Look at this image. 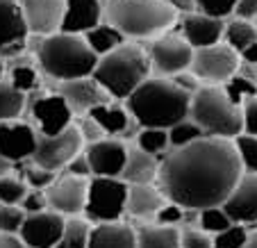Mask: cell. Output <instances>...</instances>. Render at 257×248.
I'll use <instances>...</instances> for the list:
<instances>
[{"instance_id": "f35d334b", "label": "cell", "mask_w": 257, "mask_h": 248, "mask_svg": "<svg viewBox=\"0 0 257 248\" xmlns=\"http://www.w3.org/2000/svg\"><path fill=\"white\" fill-rule=\"evenodd\" d=\"M23 180L28 182L30 189H48V187L57 180V171L46 169V166L32 162L30 166L23 169Z\"/></svg>"}, {"instance_id": "f6af8a7d", "label": "cell", "mask_w": 257, "mask_h": 248, "mask_svg": "<svg viewBox=\"0 0 257 248\" xmlns=\"http://www.w3.org/2000/svg\"><path fill=\"white\" fill-rule=\"evenodd\" d=\"M243 132L257 135V98H250L243 105Z\"/></svg>"}, {"instance_id": "30bf717a", "label": "cell", "mask_w": 257, "mask_h": 248, "mask_svg": "<svg viewBox=\"0 0 257 248\" xmlns=\"http://www.w3.org/2000/svg\"><path fill=\"white\" fill-rule=\"evenodd\" d=\"M194 50L196 48L182 34H173V32L160 34V37H155L151 50H148L153 71L157 75H164V78H173V75L182 73V71H189Z\"/></svg>"}, {"instance_id": "f546056e", "label": "cell", "mask_w": 257, "mask_h": 248, "mask_svg": "<svg viewBox=\"0 0 257 248\" xmlns=\"http://www.w3.org/2000/svg\"><path fill=\"white\" fill-rule=\"evenodd\" d=\"M89 237H91V225L89 219L82 216H66L62 239L55 248H89Z\"/></svg>"}, {"instance_id": "484cf974", "label": "cell", "mask_w": 257, "mask_h": 248, "mask_svg": "<svg viewBox=\"0 0 257 248\" xmlns=\"http://www.w3.org/2000/svg\"><path fill=\"white\" fill-rule=\"evenodd\" d=\"M39 66V64H37ZM34 62L30 57H25L23 53L12 57V64L7 68V82L12 87H16L19 91L30 93L34 89H39V71H37Z\"/></svg>"}, {"instance_id": "ac0fdd59", "label": "cell", "mask_w": 257, "mask_h": 248, "mask_svg": "<svg viewBox=\"0 0 257 248\" xmlns=\"http://www.w3.org/2000/svg\"><path fill=\"white\" fill-rule=\"evenodd\" d=\"M127 151L130 148L118 139H98L84 148L91 164V173L107 175V178H121L127 162Z\"/></svg>"}, {"instance_id": "83f0119b", "label": "cell", "mask_w": 257, "mask_h": 248, "mask_svg": "<svg viewBox=\"0 0 257 248\" xmlns=\"http://www.w3.org/2000/svg\"><path fill=\"white\" fill-rule=\"evenodd\" d=\"M89 116L107 132V135H121L127 130L130 126V112H125L118 105H109V102H102L98 107H93L89 112Z\"/></svg>"}, {"instance_id": "4dcf8cb0", "label": "cell", "mask_w": 257, "mask_h": 248, "mask_svg": "<svg viewBox=\"0 0 257 248\" xmlns=\"http://www.w3.org/2000/svg\"><path fill=\"white\" fill-rule=\"evenodd\" d=\"M25 109V93L12 87L10 82L0 84V121H12L19 118Z\"/></svg>"}, {"instance_id": "44dd1931", "label": "cell", "mask_w": 257, "mask_h": 248, "mask_svg": "<svg viewBox=\"0 0 257 248\" xmlns=\"http://www.w3.org/2000/svg\"><path fill=\"white\" fill-rule=\"evenodd\" d=\"M105 21V0H66L59 32L87 34Z\"/></svg>"}, {"instance_id": "4316f807", "label": "cell", "mask_w": 257, "mask_h": 248, "mask_svg": "<svg viewBox=\"0 0 257 248\" xmlns=\"http://www.w3.org/2000/svg\"><path fill=\"white\" fill-rule=\"evenodd\" d=\"M84 39H87L89 46L96 50L98 57H102V55L112 53V50H116L118 46L125 44L127 37L116 28V25H112V23H107V21H102L100 25H96L93 30H89V32L84 34Z\"/></svg>"}, {"instance_id": "74e56055", "label": "cell", "mask_w": 257, "mask_h": 248, "mask_svg": "<svg viewBox=\"0 0 257 248\" xmlns=\"http://www.w3.org/2000/svg\"><path fill=\"white\" fill-rule=\"evenodd\" d=\"M214 237V248H243L250 237L243 223H232L230 228L221 230V232L212 234Z\"/></svg>"}, {"instance_id": "8992f818", "label": "cell", "mask_w": 257, "mask_h": 248, "mask_svg": "<svg viewBox=\"0 0 257 248\" xmlns=\"http://www.w3.org/2000/svg\"><path fill=\"white\" fill-rule=\"evenodd\" d=\"M189 116L207 137L234 139L243 132V107L228 96L223 84H200L191 93Z\"/></svg>"}, {"instance_id": "11a10c76", "label": "cell", "mask_w": 257, "mask_h": 248, "mask_svg": "<svg viewBox=\"0 0 257 248\" xmlns=\"http://www.w3.org/2000/svg\"><path fill=\"white\" fill-rule=\"evenodd\" d=\"M5 82V62H3V57H0V84Z\"/></svg>"}, {"instance_id": "5b68a950", "label": "cell", "mask_w": 257, "mask_h": 248, "mask_svg": "<svg viewBox=\"0 0 257 248\" xmlns=\"http://www.w3.org/2000/svg\"><path fill=\"white\" fill-rule=\"evenodd\" d=\"M151 55L137 44H123L116 50L102 55L93 71V78L109 91L112 98L125 100L144 80L151 78Z\"/></svg>"}, {"instance_id": "1f68e13d", "label": "cell", "mask_w": 257, "mask_h": 248, "mask_svg": "<svg viewBox=\"0 0 257 248\" xmlns=\"http://www.w3.org/2000/svg\"><path fill=\"white\" fill-rule=\"evenodd\" d=\"M207 137L203 132V128L194 121L191 116L182 118L180 123H175L173 128H169V139H171V148H182V146H189L194 141L203 139Z\"/></svg>"}, {"instance_id": "b9f144b4", "label": "cell", "mask_w": 257, "mask_h": 248, "mask_svg": "<svg viewBox=\"0 0 257 248\" xmlns=\"http://www.w3.org/2000/svg\"><path fill=\"white\" fill-rule=\"evenodd\" d=\"M182 248H214V237L203 228L182 230Z\"/></svg>"}, {"instance_id": "c3c4849f", "label": "cell", "mask_w": 257, "mask_h": 248, "mask_svg": "<svg viewBox=\"0 0 257 248\" xmlns=\"http://www.w3.org/2000/svg\"><path fill=\"white\" fill-rule=\"evenodd\" d=\"M232 16L246 21H257V0H237Z\"/></svg>"}, {"instance_id": "9a60e30c", "label": "cell", "mask_w": 257, "mask_h": 248, "mask_svg": "<svg viewBox=\"0 0 257 248\" xmlns=\"http://www.w3.org/2000/svg\"><path fill=\"white\" fill-rule=\"evenodd\" d=\"M30 112H32V118L39 126L41 135H57V132L66 130L73 123V116H75V112L71 109V105L59 91L34 98Z\"/></svg>"}, {"instance_id": "7402d4cb", "label": "cell", "mask_w": 257, "mask_h": 248, "mask_svg": "<svg viewBox=\"0 0 257 248\" xmlns=\"http://www.w3.org/2000/svg\"><path fill=\"white\" fill-rule=\"evenodd\" d=\"M166 196L160 187L151 185H130L127 187L125 212L135 219H155V214L166 205Z\"/></svg>"}, {"instance_id": "5bb4252c", "label": "cell", "mask_w": 257, "mask_h": 248, "mask_svg": "<svg viewBox=\"0 0 257 248\" xmlns=\"http://www.w3.org/2000/svg\"><path fill=\"white\" fill-rule=\"evenodd\" d=\"M37 141H39V135L30 123H23L19 118L0 121V155H5L14 164L32 160Z\"/></svg>"}, {"instance_id": "6f0895ef", "label": "cell", "mask_w": 257, "mask_h": 248, "mask_svg": "<svg viewBox=\"0 0 257 248\" xmlns=\"http://www.w3.org/2000/svg\"><path fill=\"white\" fill-rule=\"evenodd\" d=\"M19 3H21V0H19Z\"/></svg>"}, {"instance_id": "ee69618b", "label": "cell", "mask_w": 257, "mask_h": 248, "mask_svg": "<svg viewBox=\"0 0 257 248\" xmlns=\"http://www.w3.org/2000/svg\"><path fill=\"white\" fill-rule=\"evenodd\" d=\"M182 216H185V207L173 203V200H166V205L155 214V221L162 225H180Z\"/></svg>"}, {"instance_id": "bcb514c9", "label": "cell", "mask_w": 257, "mask_h": 248, "mask_svg": "<svg viewBox=\"0 0 257 248\" xmlns=\"http://www.w3.org/2000/svg\"><path fill=\"white\" fill-rule=\"evenodd\" d=\"M66 171H68V173H73V175H82V178H91V175H93L87 153H80V155L73 157L71 164L66 166Z\"/></svg>"}, {"instance_id": "60d3db41", "label": "cell", "mask_w": 257, "mask_h": 248, "mask_svg": "<svg viewBox=\"0 0 257 248\" xmlns=\"http://www.w3.org/2000/svg\"><path fill=\"white\" fill-rule=\"evenodd\" d=\"M234 5H237V0H196L198 12L216 16V19H228V16H232Z\"/></svg>"}, {"instance_id": "2e32d148", "label": "cell", "mask_w": 257, "mask_h": 248, "mask_svg": "<svg viewBox=\"0 0 257 248\" xmlns=\"http://www.w3.org/2000/svg\"><path fill=\"white\" fill-rule=\"evenodd\" d=\"M57 91L66 98L71 109L75 114H80V116H87L93 107L102 105V102H109V98H112L109 91L93 75L75 78V80H62Z\"/></svg>"}, {"instance_id": "d6986e66", "label": "cell", "mask_w": 257, "mask_h": 248, "mask_svg": "<svg viewBox=\"0 0 257 248\" xmlns=\"http://www.w3.org/2000/svg\"><path fill=\"white\" fill-rule=\"evenodd\" d=\"M223 209L234 223H257V173L243 171L234 189L225 198Z\"/></svg>"}, {"instance_id": "f1b7e54d", "label": "cell", "mask_w": 257, "mask_h": 248, "mask_svg": "<svg viewBox=\"0 0 257 248\" xmlns=\"http://www.w3.org/2000/svg\"><path fill=\"white\" fill-rule=\"evenodd\" d=\"M223 41L234 48L239 55L246 48H250L257 41V30H255V21H246V19H232L225 23V32H223Z\"/></svg>"}, {"instance_id": "d6a6232c", "label": "cell", "mask_w": 257, "mask_h": 248, "mask_svg": "<svg viewBox=\"0 0 257 248\" xmlns=\"http://www.w3.org/2000/svg\"><path fill=\"white\" fill-rule=\"evenodd\" d=\"M137 146L144 148L146 153L160 155L171 146L169 130L166 128H141L139 135H137Z\"/></svg>"}, {"instance_id": "e575fe53", "label": "cell", "mask_w": 257, "mask_h": 248, "mask_svg": "<svg viewBox=\"0 0 257 248\" xmlns=\"http://www.w3.org/2000/svg\"><path fill=\"white\" fill-rule=\"evenodd\" d=\"M232 223L234 221L228 216V212L223 209V205H214V207L200 209V225L198 228H203L205 232H209V234L221 232V230L230 228Z\"/></svg>"}, {"instance_id": "d4e9b609", "label": "cell", "mask_w": 257, "mask_h": 248, "mask_svg": "<svg viewBox=\"0 0 257 248\" xmlns=\"http://www.w3.org/2000/svg\"><path fill=\"white\" fill-rule=\"evenodd\" d=\"M137 248H182V230L178 225H141L137 230Z\"/></svg>"}, {"instance_id": "7c38bea8", "label": "cell", "mask_w": 257, "mask_h": 248, "mask_svg": "<svg viewBox=\"0 0 257 248\" xmlns=\"http://www.w3.org/2000/svg\"><path fill=\"white\" fill-rule=\"evenodd\" d=\"M30 30L19 0H0V57L12 59L28 46Z\"/></svg>"}, {"instance_id": "db71d44e", "label": "cell", "mask_w": 257, "mask_h": 248, "mask_svg": "<svg viewBox=\"0 0 257 248\" xmlns=\"http://www.w3.org/2000/svg\"><path fill=\"white\" fill-rule=\"evenodd\" d=\"M243 248H257V230L255 232H250V237H248V241H246V246Z\"/></svg>"}, {"instance_id": "836d02e7", "label": "cell", "mask_w": 257, "mask_h": 248, "mask_svg": "<svg viewBox=\"0 0 257 248\" xmlns=\"http://www.w3.org/2000/svg\"><path fill=\"white\" fill-rule=\"evenodd\" d=\"M223 89L228 91V96L232 98L237 105H241V107L250 100V98H257V82L248 80L246 75H241V73L232 75V78L223 84Z\"/></svg>"}, {"instance_id": "277c9868", "label": "cell", "mask_w": 257, "mask_h": 248, "mask_svg": "<svg viewBox=\"0 0 257 248\" xmlns=\"http://www.w3.org/2000/svg\"><path fill=\"white\" fill-rule=\"evenodd\" d=\"M180 12L169 0H105V21L127 39H151L169 32Z\"/></svg>"}, {"instance_id": "52a82bcc", "label": "cell", "mask_w": 257, "mask_h": 248, "mask_svg": "<svg viewBox=\"0 0 257 248\" xmlns=\"http://www.w3.org/2000/svg\"><path fill=\"white\" fill-rule=\"evenodd\" d=\"M127 182L123 178H107V175H93L89 180L87 207L84 214L89 221L105 223V221H118L127 205Z\"/></svg>"}, {"instance_id": "ba28073f", "label": "cell", "mask_w": 257, "mask_h": 248, "mask_svg": "<svg viewBox=\"0 0 257 248\" xmlns=\"http://www.w3.org/2000/svg\"><path fill=\"white\" fill-rule=\"evenodd\" d=\"M239 66H241V55L230 48L225 41H221L214 46L196 48L189 71L203 84H225L232 75H237Z\"/></svg>"}, {"instance_id": "d590c367", "label": "cell", "mask_w": 257, "mask_h": 248, "mask_svg": "<svg viewBox=\"0 0 257 248\" xmlns=\"http://www.w3.org/2000/svg\"><path fill=\"white\" fill-rule=\"evenodd\" d=\"M30 191L28 182L14 178V175H3L0 178V203L7 205H21V200L25 198V194Z\"/></svg>"}, {"instance_id": "6da1fadb", "label": "cell", "mask_w": 257, "mask_h": 248, "mask_svg": "<svg viewBox=\"0 0 257 248\" xmlns=\"http://www.w3.org/2000/svg\"><path fill=\"white\" fill-rule=\"evenodd\" d=\"M243 175L234 139L203 137L189 146L173 148L160 162V189L173 203L189 209L223 205Z\"/></svg>"}, {"instance_id": "7bdbcfd3", "label": "cell", "mask_w": 257, "mask_h": 248, "mask_svg": "<svg viewBox=\"0 0 257 248\" xmlns=\"http://www.w3.org/2000/svg\"><path fill=\"white\" fill-rule=\"evenodd\" d=\"M21 207L25 209V214H34V212H44L48 209V196H46V189H30L25 194V198L21 200Z\"/></svg>"}, {"instance_id": "681fc988", "label": "cell", "mask_w": 257, "mask_h": 248, "mask_svg": "<svg viewBox=\"0 0 257 248\" xmlns=\"http://www.w3.org/2000/svg\"><path fill=\"white\" fill-rule=\"evenodd\" d=\"M0 248H28V246H25V241L21 239V234L0 232Z\"/></svg>"}, {"instance_id": "816d5d0a", "label": "cell", "mask_w": 257, "mask_h": 248, "mask_svg": "<svg viewBox=\"0 0 257 248\" xmlns=\"http://www.w3.org/2000/svg\"><path fill=\"white\" fill-rule=\"evenodd\" d=\"M241 59L243 62H250V64H257V41L250 46V48H246L241 53Z\"/></svg>"}, {"instance_id": "3957f363", "label": "cell", "mask_w": 257, "mask_h": 248, "mask_svg": "<svg viewBox=\"0 0 257 248\" xmlns=\"http://www.w3.org/2000/svg\"><path fill=\"white\" fill-rule=\"evenodd\" d=\"M98 55L84 39V34L55 32L41 37L37 46V64L53 80H75L93 75L98 66Z\"/></svg>"}, {"instance_id": "4fadbf2b", "label": "cell", "mask_w": 257, "mask_h": 248, "mask_svg": "<svg viewBox=\"0 0 257 248\" xmlns=\"http://www.w3.org/2000/svg\"><path fill=\"white\" fill-rule=\"evenodd\" d=\"M64 225H66V216L55 209H44L25 216L19 234L28 248H55L62 239Z\"/></svg>"}, {"instance_id": "603a6c76", "label": "cell", "mask_w": 257, "mask_h": 248, "mask_svg": "<svg viewBox=\"0 0 257 248\" xmlns=\"http://www.w3.org/2000/svg\"><path fill=\"white\" fill-rule=\"evenodd\" d=\"M89 248H137V230L121 221H105L91 228Z\"/></svg>"}, {"instance_id": "f5cc1de1", "label": "cell", "mask_w": 257, "mask_h": 248, "mask_svg": "<svg viewBox=\"0 0 257 248\" xmlns=\"http://www.w3.org/2000/svg\"><path fill=\"white\" fill-rule=\"evenodd\" d=\"M14 166H16V164H14L12 160H7L5 155H0V178H3V175H10Z\"/></svg>"}, {"instance_id": "9c48e42d", "label": "cell", "mask_w": 257, "mask_h": 248, "mask_svg": "<svg viewBox=\"0 0 257 248\" xmlns=\"http://www.w3.org/2000/svg\"><path fill=\"white\" fill-rule=\"evenodd\" d=\"M84 151V135L78 126H68L66 130L57 135H39L37 151L32 155V162L46 166L53 171H62L71 164L75 155Z\"/></svg>"}, {"instance_id": "8d00e7d4", "label": "cell", "mask_w": 257, "mask_h": 248, "mask_svg": "<svg viewBox=\"0 0 257 248\" xmlns=\"http://www.w3.org/2000/svg\"><path fill=\"white\" fill-rule=\"evenodd\" d=\"M234 144H237L239 160H241L243 171L257 173V135L241 132L239 137H234Z\"/></svg>"}, {"instance_id": "ab89813d", "label": "cell", "mask_w": 257, "mask_h": 248, "mask_svg": "<svg viewBox=\"0 0 257 248\" xmlns=\"http://www.w3.org/2000/svg\"><path fill=\"white\" fill-rule=\"evenodd\" d=\"M25 209L21 205H7V203H0V232H12V234H19L21 232V225L25 221Z\"/></svg>"}, {"instance_id": "7dc6e473", "label": "cell", "mask_w": 257, "mask_h": 248, "mask_svg": "<svg viewBox=\"0 0 257 248\" xmlns=\"http://www.w3.org/2000/svg\"><path fill=\"white\" fill-rule=\"evenodd\" d=\"M80 130H82V135H84V141L87 144H91V141H98V139H105L102 135H107L105 130H102L100 126H98L96 121H93L91 116L87 114V118L82 121V126H80Z\"/></svg>"}, {"instance_id": "f907efd6", "label": "cell", "mask_w": 257, "mask_h": 248, "mask_svg": "<svg viewBox=\"0 0 257 248\" xmlns=\"http://www.w3.org/2000/svg\"><path fill=\"white\" fill-rule=\"evenodd\" d=\"M169 3L180 12V14H191V12H198L196 0H169Z\"/></svg>"}, {"instance_id": "9f6ffc18", "label": "cell", "mask_w": 257, "mask_h": 248, "mask_svg": "<svg viewBox=\"0 0 257 248\" xmlns=\"http://www.w3.org/2000/svg\"><path fill=\"white\" fill-rule=\"evenodd\" d=\"M255 30H257V21H255Z\"/></svg>"}, {"instance_id": "e0dca14e", "label": "cell", "mask_w": 257, "mask_h": 248, "mask_svg": "<svg viewBox=\"0 0 257 248\" xmlns=\"http://www.w3.org/2000/svg\"><path fill=\"white\" fill-rule=\"evenodd\" d=\"M21 7L32 37H50L62 30L66 0H21Z\"/></svg>"}, {"instance_id": "ffe728a7", "label": "cell", "mask_w": 257, "mask_h": 248, "mask_svg": "<svg viewBox=\"0 0 257 248\" xmlns=\"http://www.w3.org/2000/svg\"><path fill=\"white\" fill-rule=\"evenodd\" d=\"M223 32H225L223 19L203 14V12L182 14V21H180V34H182L194 48H205V46L221 44V41H223Z\"/></svg>"}, {"instance_id": "7a4b0ae2", "label": "cell", "mask_w": 257, "mask_h": 248, "mask_svg": "<svg viewBox=\"0 0 257 248\" xmlns=\"http://www.w3.org/2000/svg\"><path fill=\"white\" fill-rule=\"evenodd\" d=\"M127 112L139 128H173L189 116L191 93L173 78H148L125 98Z\"/></svg>"}, {"instance_id": "cb8c5ba5", "label": "cell", "mask_w": 257, "mask_h": 248, "mask_svg": "<svg viewBox=\"0 0 257 248\" xmlns=\"http://www.w3.org/2000/svg\"><path fill=\"white\" fill-rule=\"evenodd\" d=\"M160 175V162L157 155L153 153H146L144 148H130L127 151V162L125 169H123L121 178L127 185H151L157 180Z\"/></svg>"}, {"instance_id": "8fae6325", "label": "cell", "mask_w": 257, "mask_h": 248, "mask_svg": "<svg viewBox=\"0 0 257 248\" xmlns=\"http://www.w3.org/2000/svg\"><path fill=\"white\" fill-rule=\"evenodd\" d=\"M87 194H89V178L82 175H57V180L46 189L50 209L59 212L64 216H78L87 207Z\"/></svg>"}]
</instances>
